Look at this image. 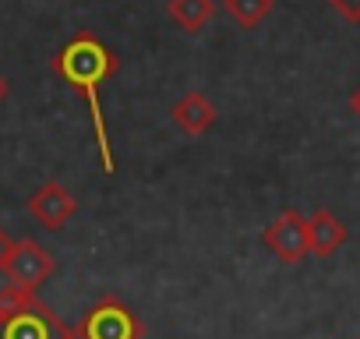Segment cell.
Instances as JSON below:
<instances>
[{"mask_svg": "<svg viewBox=\"0 0 360 339\" xmlns=\"http://www.w3.org/2000/svg\"><path fill=\"white\" fill-rule=\"evenodd\" d=\"M53 75L60 82H68L85 103H89V113H92V127H96V148H99V162L106 174H113V152H110V138H106V117H103V103H99V89L117 75L120 60L117 53L92 32H78L75 39H68L53 60H50Z\"/></svg>", "mask_w": 360, "mask_h": 339, "instance_id": "cell-1", "label": "cell"}, {"mask_svg": "<svg viewBox=\"0 0 360 339\" xmlns=\"http://www.w3.org/2000/svg\"><path fill=\"white\" fill-rule=\"evenodd\" d=\"M173 124L184 131V134H205L212 124H216V106H212V99L209 96H202V92H188L184 99H176V106H173Z\"/></svg>", "mask_w": 360, "mask_h": 339, "instance_id": "cell-8", "label": "cell"}, {"mask_svg": "<svg viewBox=\"0 0 360 339\" xmlns=\"http://www.w3.org/2000/svg\"><path fill=\"white\" fill-rule=\"evenodd\" d=\"M50 272H53V255H50L39 241H32V237L15 241V248H11V255H8V265H4V276H8L15 286L36 293V286H43V283L50 279Z\"/></svg>", "mask_w": 360, "mask_h": 339, "instance_id": "cell-4", "label": "cell"}, {"mask_svg": "<svg viewBox=\"0 0 360 339\" xmlns=\"http://www.w3.org/2000/svg\"><path fill=\"white\" fill-rule=\"evenodd\" d=\"M262 244H265L279 262H286V265L307 258V255H311V244H307V219H304L297 209L283 212L279 219H272V223L262 230Z\"/></svg>", "mask_w": 360, "mask_h": 339, "instance_id": "cell-5", "label": "cell"}, {"mask_svg": "<svg viewBox=\"0 0 360 339\" xmlns=\"http://www.w3.org/2000/svg\"><path fill=\"white\" fill-rule=\"evenodd\" d=\"M68 325L32 293L22 286L0 290V339H60Z\"/></svg>", "mask_w": 360, "mask_h": 339, "instance_id": "cell-2", "label": "cell"}, {"mask_svg": "<svg viewBox=\"0 0 360 339\" xmlns=\"http://www.w3.org/2000/svg\"><path fill=\"white\" fill-rule=\"evenodd\" d=\"M141 332L145 328H141L138 314L117 297H103L75 325L78 339H141Z\"/></svg>", "mask_w": 360, "mask_h": 339, "instance_id": "cell-3", "label": "cell"}, {"mask_svg": "<svg viewBox=\"0 0 360 339\" xmlns=\"http://www.w3.org/2000/svg\"><path fill=\"white\" fill-rule=\"evenodd\" d=\"M11 248H15V237L0 226V272H4V265H8V255H11Z\"/></svg>", "mask_w": 360, "mask_h": 339, "instance_id": "cell-12", "label": "cell"}, {"mask_svg": "<svg viewBox=\"0 0 360 339\" xmlns=\"http://www.w3.org/2000/svg\"><path fill=\"white\" fill-rule=\"evenodd\" d=\"M60 339H78V335H75V328H68V332H64Z\"/></svg>", "mask_w": 360, "mask_h": 339, "instance_id": "cell-15", "label": "cell"}, {"mask_svg": "<svg viewBox=\"0 0 360 339\" xmlns=\"http://www.w3.org/2000/svg\"><path fill=\"white\" fill-rule=\"evenodd\" d=\"M272 4H276V0H223L226 15H230L240 29H255V25H262V22L272 15Z\"/></svg>", "mask_w": 360, "mask_h": 339, "instance_id": "cell-10", "label": "cell"}, {"mask_svg": "<svg viewBox=\"0 0 360 339\" xmlns=\"http://www.w3.org/2000/svg\"><path fill=\"white\" fill-rule=\"evenodd\" d=\"M29 212H32L46 230H60V226H68L71 216L78 212V202H75V195H71L64 184L50 181V184H43V188L29 198Z\"/></svg>", "mask_w": 360, "mask_h": 339, "instance_id": "cell-6", "label": "cell"}, {"mask_svg": "<svg viewBox=\"0 0 360 339\" xmlns=\"http://www.w3.org/2000/svg\"><path fill=\"white\" fill-rule=\"evenodd\" d=\"M328 4H332L346 22H360V0H328Z\"/></svg>", "mask_w": 360, "mask_h": 339, "instance_id": "cell-11", "label": "cell"}, {"mask_svg": "<svg viewBox=\"0 0 360 339\" xmlns=\"http://www.w3.org/2000/svg\"><path fill=\"white\" fill-rule=\"evenodd\" d=\"M216 15V0H169L166 18L176 22L184 32H202Z\"/></svg>", "mask_w": 360, "mask_h": 339, "instance_id": "cell-9", "label": "cell"}, {"mask_svg": "<svg viewBox=\"0 0 360 339\" xmlns=\"http://www.w3.org/2000/svg\"><path fill=\"white\" fill-rule=\"evenodd\" d=\"M307 244H311V255H321V258L335 255L346 244V223L332 216L328 209H314L307 219Z\"/></svg>", "mask_w": 360, "mask_h": 339, "instance_id": "cell-7", "label": "cell"}, {"mask_svg": "<svg viewBox=\"0 0 360 339\" xmlns=\"http://www.w3.org/2000/svg\"><path fill=\"white\" fill-rule=\"evenodd\" d=\"M349 110H353V117H360V85L349 92Z\"/></svg>", "mask_w": 360, "mask_h": 339, "instance_id": "cell-13", "label": "cell"}, {"mask_svg": "<svg viewBox=\"0 0 360 339\" xmlns=\"http://www.w3.org/2000/svg\"><path fill=\"white\" fill-rule=\"evenodd\" d=\"M8 92H11V85H8V78H4V75H0V99H4Z\"/></svg>", "mask_w": 360, "mask_h": 339, "instance_id": "cell-14", "label": "cell"}]
</instances>
